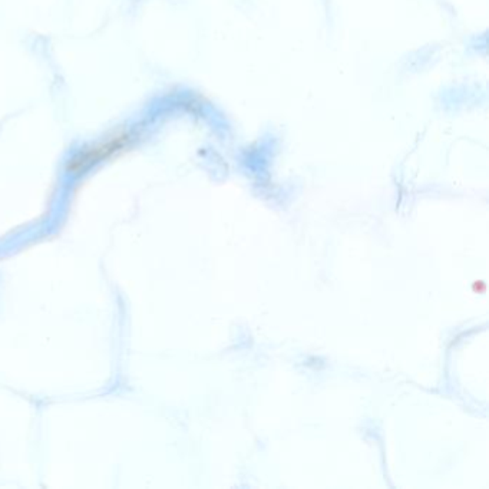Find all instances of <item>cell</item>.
Instances as JSON below:
<instances>
[{
	"label": "cell",
	"instance_id": "obj_1",
	"mask_svg": "<svg viewBox=\"0 0 489 489\" xmlns=\"http://www.w3.org/2000/svg\"><path fill=\"white\" fill-rule=\"evenodd\" d=\"M126 138L125 137H115L112 140H109L107 144H101V145H98L96 148H92L91 151H86L81 155H78L71 164H69V170L71 171H75V173H81V171H85L88 167H91L92 164H96L98 161L102 159V158H107L108 155L114 154L115 151L121 149L125 144Z\"/></svg>",
	"mask_w": 489,
	"mask_h": 489
}]
</instances>
